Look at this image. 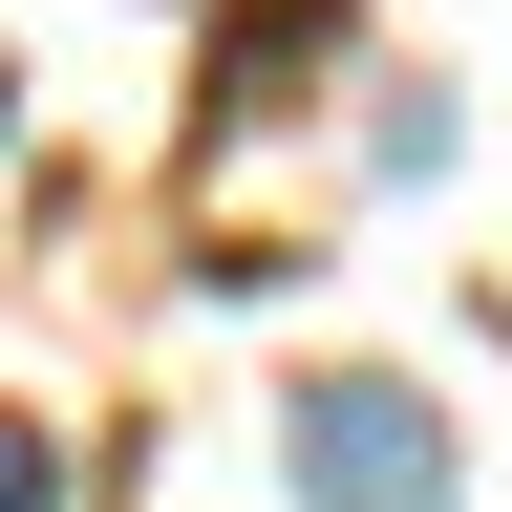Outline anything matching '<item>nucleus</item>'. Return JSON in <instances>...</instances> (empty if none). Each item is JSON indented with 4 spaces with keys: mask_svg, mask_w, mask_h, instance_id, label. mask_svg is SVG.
I'll return each instance as SVG.
<instances>
[{
    "mask_svg": "<svg viewBox=\"0 0 512 512\" xmlns=\"http://www.w3.org/2000/svg\"><path fill=\"white\" fill-rule=\"evenodd\" d=\"M278 470H299V512H448V491H470V470H448V406L406 363H320L278 406Z\"/></svg>",
    "mask_w": 512,
    "mask_h": 512,
    "instance_id": "nucleus-1",
    "label": "nucleus"
},
{
    "mask_svg": "<svg viewBox=\"0 0 512 512\" xmlns=\"http://www.w3.org/2000/svg\"><path fill=\"white\" fill-rule=\"evenodd\" d=\"M0 512H64V427L43 406H0Z\"/></svg>",
    "mask_w": 512,
    "mask_h": 512,
    "instance_id": "nucleus-2",
    "label": "nucleus"
}]
</instances>
